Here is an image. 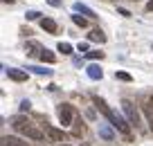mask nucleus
<instances>
[{"label":"nucleus","instance_id":"f257e3e1","mask_svg":"<svg viewBox=\"0 0 153 146\" xmlns=\"http://www.w3.org/2000/svg\"><path fill=\"white\" fill-rule=\"evenodd\" d=\"M9 122H11V126H14V130L20 133V135H25L27 139L41 142V139H45V137H48V135H45V130H38V128L34 126L27 117H11Z\"/></svg>","mask_w":153,"mask_h":146},{"label":"nucleus","instance_id":"f03ea898","mask_svg":"<svg viewBox=\"0 0 153 146\" xmlns=\"http://www.w3.org/2000/svg\"><path fill=\"white\" fill-rule=\"evenodd\" d=\"M104 117H106V119L110 122V126H113V128H117V130H120L122 135H124L126 139L131 142V126H133V124H131V122H126V119L122 117V115L113 113V110H108V113H106Z\"/></svg>","mask_w":153,"mask_h":146},{"label":"nucleus","instance_id":"7ed1b4c3","mask_svg":"<svg viewBox=\"0 0 153 146\" xmlns=\"http://www.w3.org/2000/svg\"><path fill=\"white\" fill-rule=\"evenodd\" d=\"M122 110L126 113V117H128V122L133 124L135 128H140L142 126V122H140V113H137V108H135L133 104H131L128 99H122Z\"/></svg>","mask_w":153,"mask_h":146},{"label":"nucleus","instance_id":"20e7f679","mask_svg":"<svg viewBox=\"0 0 153 146\" xmlns=\"http://www.w3.org/2000/svg\"><path fill=\"white\" fill-rule=\"evenodd\" d=\"M59 122H61L63 126H72V122H74V108H72L70 104L59 106Z\"/></svg>","mask_w":153,"mask_h":146},{"label":"nucleus","instance_id":"39448f33","mask_svg":"<svg viewBox=\"0 0 153 146\" xmlns=\"http://www.w3.org/2000/svg\"><path fill=\"white\" fill-rule=\"evenodd\" d=\"M43 130H45V135H48L50 142H59V144H63V142H65V133L59 130V128H54V126H50L48 122L43 124Z\"/></svg>","mask_w":153,"mask_h":146},{"label":"nucleus","instance_id":"423d86ee","mask_svg":"<svg viewBox=\"0 0 153 146\" xmlns=\"http://www.w3.org/2000/svg\"><path fill=\"white\" fill-rule=\"evenodd\" d=\"M5 74L9 76L11 81H18V83L27 81V76H29V74H27L25 70H16V67H7V70H5Z\"/></svg>","mask_w":153,"mask_h":146},{"label":"nucleus","instance_id":"0eeeda50","mask_svg":"<svg viewBox=\"0 0 153 146\" xmlns=\"http://www.w3.org/2000/svg\"><path fill=\"white\" fill-rule=\"evenodd\" d=\"M2 146H29V142L20 139L16 135H2Z\"/></svg>","mask_w":153,"mask_h":146},{"label":"nucleus","instance_id":"6e6552de","mask_svg":"<svg viewBox=\"0 0 153 146\" xmlns=\"http://www.w3.org/2000/svg\"><path fill=\"white\" fill-rule=\"evenodd\" d=\"M86 72H88V76H90V79H95V81H101V79H104V70H101L99 65H88Z\"/></svg>","mask_w":153,"mask_h":146},{"label":"nucleus","instance_id":"1a4fd4ad","mask_svg":"<svg viewBox=\"0 0 153 146\" xmlns=\"http://www.w3.org/2000/svg\"><path fill=\"white\" fill-rule=\"evenodd\" d=\"M41 27L45 29L48 34H56V29H59V25L54 23L52 18H41Z\"/></svg>","mask_w":153,"mask_h":146},{"label":"nucleus","instance_id":"9d476101","mask_svg":"<svg viewBox=\"0 0 153 146\" xmlns=\"http://www.w3.org/2000/svg\"><path fill=\"white\" fill-rule=\"evenodd\" d=\"M38 59H41V61H43V63H54V61H56V56H54V52H50L48 47H43V50H41V54H38Z\"/></svg>","mask_w":153,"mask_h":146},{"label":"nucleus","instance_id":"9b49d317","mask_svg":"<svg viewBox=\"0 0 153 146\" xmlns=\"http://www.w3.org/2000/svg\"><path fill=\"white\" fill-rule=\"evenodd\" d=\"M74 11H79V14H83V16H88V18H95V11L90 9V7H86V5H81V2H74Z\"/></svg>","mask_w":153,"mask_h":146},{"label":"nucleus","instance_id":"f8f14e48","mask_svg":"<svg viewBox=\"0 0 153 146\" xmlns=\"http://www.w3.org/2000/svg\"><path fill=\"white\" fill-rule=\"evenodd\" d=\"M144 115H146L149 124H151V130H153V97L146 99V106H144Z\"/></svg>","mask_w":153,"mask_h":146},{"label":"nucleus","instance_id":"ddd939ff","mask_svg":"<svg viewBox=\"0 0 153 146\" xmlns=\"http://www.w3.org/2000/svg\"><path fill=\"white\" fill-rule=\"evenodd\" d=\"M88 38H90V41H95V43H106V34L101 32V29H92Z\"/></svg>","mask_w":153,"mask_h":146},{"label":"nucleus","instance_id":"4468645a","mask_svg":"<svg viewBox=\"0 0 153 146\" xmlns=\"http://www.w3.org/2000/svg\"><path fill=\"white\" fill-rule=\"evenodd\" d=\"M99 135H101V137H104V139H106V142H113V139H115V135H113V130H110V128H108V126H99Z\"/></svg>","mask_w":153,"mask_h":146},{"label":"nucleus","instance_id":"2eb2a0df","mask_svg":"<svg viewBox=\"0 0 153 146\" xmlns=\"http://www.w3.org/2000/svg\"><path fill=\"white\" fill-rule=\"evenodd\" d=\"M72 126H74V135H83L86 126H83V122H81V119H74V122H72Z\"/></svg>","mask_w":153,"mask_h":146},{"label":"nucleus","instance_id":"dca6fc26","mask_svg":"<svg viewBox=\"0 0 153 146\" xmlns=\"http://www.w3.org/2000/svg\"><path fill=\"white\" fill-rule=\"evenodd\" d=\"M115 79H120V81H126V83H131V81H133V76H131L128 72H122V70H117V72H115Z\"/></svg>","mask_w":153,"mask_h":146},{"label":"nucleus","instance_id":"f3484780","mask_svg":"<svg viewBox=\"0 0 153 146\" xmlns=\"http://www.w3.org/2000/svg\"><path fill=\"white\" fill-rule=\"evenodd\" d=\"M27 70H32L34 74H41V76H43V74H45V76H50V74H52V70H45V67H36V65H29Z\"/></svg>","mask_w":153,"mask_h":146},{"label":"nucleus","instance_id":"a211bd4d","mask_svg":"<svg viewBox=\"0 0 153 146\" xmlns=\"http://www.w3.org/2000/svg\"><path fill=\"white\" fill-rule=\"evenodd\" d=\"M41 50H43V47L38 45V43H27V54H41Z\"/></svg>","mask_w":153,"mask_h":146},{"label":"nucleus","instance_id":"6ab92c4d","mask_svg":"<svg viewBox=\"0 0 153 146\" xmlns=\"http://www.w3.org/2000/svg\"><path fill=\"white\" fill-rule=\"evenodd\" d=\"M72 20H74V25H79V27H86V25H88V20L83 18V16H79V11L72 14Z\"/></svg>","mask_w":153,"mask_h":146},{"label":"nucleus","instance_id":"aec40b11","mask_svg":"<svg viewBox=\"0 0 153 146\" xmlns=\"http://www.w3.org/2000/svg\"><path fill=\"white\" fill-rule=\"evenodd\" d=\"M56 50H59V52H63V54H72V45H70V43H59Z\"/></svg>","mask_w":153,"mask_h":146},{"label":"nucleus","instance_id":"412c9836","mask_svg":"<svg viewBox=\"0 0 153 146\" xmlns=\"http://www.w3.org/2000/svg\"><path fill=\"white\" fill-rule=\"evenodd\" d=\"M86 56L95 61V59H104V52H99V50H92V52H86Z\"/></svg>","mask_w":153,"mask_h":146},{"label":"nucleus","instance_id":"4be33fe9","mask_svg":"<svg viewBox=\"0 0 153 146\" xmlns=\"http://www.w3.org/2000/svg\"><path fill=\"white\" fill-rule=\"evenodd\" d=\"M29 108H32V104H29L27 99H23V101H20V110H23V113H27Z\"/></svg>","mask_w":153,"mask_h":146},{"label":"nucleus","instance_id":"5701e85b","mask_svg":"<svg viewBox=\"0 0 153 146\" xmlns=\"http://www.w3.org/2000/svg\"><path fill=\"white\" fill-rule=\"evenodd\" d=\"M38 18H41L38 11H27V20H38Z\"/></svg>","mask_w":153,"mask_h":146},{"label":"nucleus","instance_id":"b1692460","mask_svg":"<svg viewBox=\"0 0 153 146\" xmlns=\"http://www.w3.org/2000/svg\"><path fill=\"white\" fill-rule=\"evenodd\" d=\"M76 50H79V52H90V50H88V43H79Z\"/></svg>","mask_w":153,"mask_h":146},{"label":"nucleus","instance_id":"393cba45","mask_svg":"<svg viewBox=\"0 0 153 146\" xmlns=\"http://www.w3.org/2000/svg\"><path fill=\"white\" fill-rule=\"evenodd\" d=\"M48 2H50L52 7H61V0H48Z\"/></svg>","mask_w":153,"mask_h":146},{"label":"nucleus","instance_id":"a878e982","mask_svg":"<svg viewBox=\"0 0 153 146\" xmlns=\"http://www.w3.org/2000/svg\"><path fill=\"white\" fill-rule=\"evenodd\" d=\"M146 11H153V0H151V2H146Z\"/></svg>","mask_w":153,"mask_h":146},{"label":"nucleus","instance_id":"bb28decb","mask_svg":"<svg viewBox=\"0 0 153 146\" xmlns=\"http://www.w3.org/2000/svg\"><path fill=\"white\" fill-rule=\"evenodd\" d=\"M2 2H5V5H11V2H14V0H2Z\"/></svg>","mask_w":153,"mask_h":146},{"label":"nucleus","instance_id":"cd10ccee","mask_svg":"<svg viewBox=\"0 0 153 146\" xmlns=\"http://www.w3.org/2000/svg\"><path fill=\"white\" fill-rule=\"evenodd\" d=\"M61 146H70V144H65V142H63V144H61Z\"/></svg>","mask_w":153,"mask_h":146},{"label":"nucleus","instance_id":"c85d7f7f","mask_svg":"<svg viewBox=\"0 0 153 146\" xmlns=\"http://www.w3.org/2000/svg\"><path fill=\"white\" fill-rule=\"evenodd\" d=\"M133 2H137V0H133Z\"/></svg>","mask_w":153,"mask_h":146}]
</instances>
